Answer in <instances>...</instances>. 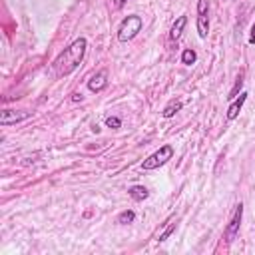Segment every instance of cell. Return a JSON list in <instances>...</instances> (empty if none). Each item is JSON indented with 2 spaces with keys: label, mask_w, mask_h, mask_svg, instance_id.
<instances>
[{
  "label": "cell",
  "mask_w": 255,
  "mask_h": 255,
  "mask_svg": "<svg viewBox=\"0 0 255 255\" xmlns=\"http://www.w3.org/2000/svg\"><path fill=\"white\" fill-rule=\"evenodd\" d=\"M245 100H247V92H239V96H237L235 100H231V104H229V108H227V114H225V118H227L229 122H233V120L239 116V112H241Z\"/></svg>",
  "instance_id": "ba28073f"
},
{
  "label": "cell",
  "mask_w": 255,
  "mask_h": 255,
  "mask_svg": "<svg viewBox=\"0 0 255 255\" xmlns=\"http://www.w3.org/2000/svg\"><path fill=\"white\" fill-rule=\"evenodd\" d=\"M185 24H187V16H179V18L171 24V30H169V40H171V42H177V40L181 38V32H183Z\"/></svg>",
  "instance_id": "9c48e42d"
},
{
  "label": "cell",
  "mask_w": 255,
  "mask_h": 255,
  "mask_svg": "<svg viewBox=\"0 0 255 255\" xmlns=\"http://www.w3.org/2000/svg\"><path fill=\"white\" fill-rule=\"evenodd\" d=\"M126 2H128V0H114V6H116V8H122Z\"/></svg>",
  "instance_id": "ac0fdd59"
},
{
  "label": "cell",
  "mask_w": 255,
  "mask_h": 255,
  "mask_svg": "<svg viewBox=\"0 0 255 255\" xmlns=\"http://www.w3.org/2000/svg\"><path fill=\"white\" fill-rule=\"evenodd\" d=\"M183 108V104H181V100H169L167 102V106L161 110V118H165V120H169V118H173L179 110Z\"/></svg>",
  "instance_id": "30bf717a"
},
{
  "label": "cell",
  "mask_w": 255,
  "mask_h": 255,
  "mask_svg": "<svg viewBox=\"0 0 255 255\" xmlns=\"http://www.w3.org/2000/svg\"><path fill=\"white\" fill-rule=\"evenodd\" d=\"M241 217H243V203H237L231 217H229V223H227V229H225V239L231 243L235 239V235L239 233V227H241Z\"/></svg>",
  "instance_id": "5b68a950"
},
{
  "label": "cell",
  "mask_w": 255,
  "mask_h": 255,
  "mask_svg": "<svg viewBox=\"0 0 255 255\" xmlns=\"http://www.w3.org/2000/svg\"><path fill=\"white\" fill-rule=\"evenodd\" d=\"M173 153H175L173 145L165 143V145H161L157 151H153L151 155H147V157L141 161V169H145V171H149V169H157V167L165 165V163L173 157Z\"/></svg>",
  "instance_id": "3957f363"
},
{
  "label": "cell",
  "mask_w": 255,
  "mask_h": 255,
  "mask_svg": "<svg viewBox=\"0 0 255 255\" xmlns=\"http://www.w3.org/2000/svg\"><path fill=\"white\" fill-rule=\"evenodd\" d=\"M72 100L74 102H82V94H72Z\"/></svg>",
  "instance_id": "d6986e66"
},
{
  "label": "cell",
  "mask_w": 255,
  "mask_h": 255,
  "mask_svg": "<svg viewBox=\"0 0 255 255\" xmlns=\"http://www.w3.org/2000/svg\"><path fill=\"white\" fill-rule=\"evenodd\" d=\"M249 42H251V44H255V22H253V26H251V34H249Z\"/></svg>",
  "instance_id": "e0dca14e"
},
{
  "label": "cell",
  "mask_w": 255,
  "mask_h": 255,
  "mask_svg": "<svg viewBox=\"0 0 255 255\" xmlns=\"http://www.w3.org/2000/svg\"><path fill=\"white\" fill-rule=\"evenodd\" d=\"M30 118V112H12V110H4L0 114V124L2 126H10V124H18Z\"/></svg>",
  "instance_id": "8992f818"
},
{
  "label": "cell",
  "mask_w": 255,
  "mask_h": 255,
  "mask_svg": "<svg viewBox=\"0 0 255 255\" xmlns=\"http://www.w3.org/2000/svg\"><path fill=\"white\" fill-rule=\"evenodd\" d=\"M241 86H243V74H239V76H237V80H235V86H233V90L229 92L227 100H235V98H237V92H241Z\"/></svg>",
  "instance_id": "9a60e30c"
},
{
  "label": "cell",
  "mask_w": 255,
  "mask_h": 255,
  "mask_svg": "<svg viewBox=\"0 0 255 255\" xmlns=\"http://www.w3.org/2000/svg\"><path fill=\"white\" fill-rule=\"evenodd\" d=\"M141 28H143L141 16L129 14V16H126V18L120 22V26H118V40H120V42H129V40H133V38L141 32Z\"/></svg>",
  "instance_id": "7a4b0ae2"
},
{
  "label": "cell",
  "mask_w": 255,
  "mask_h": 255,
  "mask_svg": "<svg viewBox=\"0 0 255 255\" xmlns=\"http://www.w3.org/2000/svg\"><path fill=\"white\" fill-rule=\"evenodd\" d=\"M106 126L112 129H118V128H122V120L116 116H110V118H106Z\"/></svg>",
  "instance_id": "2e32d148"
},
{
  "label": "cell",
  "mask_w": 255,
  "mask_h": 255,
  "mask_svg": "<svg viewBox=\"0 0 255 255\" xmlns=\"http://www.w3.org/2000/svg\"><path fill=\"white\" fill-rule=\"evenodd\" d=\"M106 86H108V72H106V70L96 72V74L88 80V90H90V92H102Z\"/></svg>",
  "instance_id": "52a82bcc"
},
{
  "label": "cell",
  "mask_w": 255,
  "mask_h": 255,
  "mask_svg": "<svg viewBox=\"0 0 255 255\" xmlns=\"http://www.w3.org/2000/svg\"><path fill=\"white\" fill-rule=\"evenodd\" d=\"M195 60H197V54H195V50H191V48H185V50L181 52V64H185V66H191V64H195Z\"/></svg>",
  "instance_id": "5bb4252c"
},
{
  "label": "cell",
  "mask_w": 255,
  "mask_h": 255,
  "mask_svg": "<svg viewBox=\"0 0 255 255\" xmlns=\"http://www.w3.org/2000/svg\"><path fill=\"white\" fill-rule=\"evenodd\" d=\"M175 227H177V219H173V217H171V219L167 221V225H165V227L159 231V235H157V241H159V243H161V241H165V239H167V237H169V235L175 231Z\"/></svg>",
  "instance_id": "7c38bea8"
},
{
  "label": "cell",
  "mask_w": 255,
  "mask_h": 255,
  "mask_svg": "<svg viewBox=\"0 0 255 255\" xmlns=\"http://www.w3.org/2000/svg\"><path fill=\"white\" fill-rule=\"evenodd\" d=\"M128 195H129L133 201H143V199L149 197V191H147V187H143V185H131V187L128 189Z\"/></svg>",
  "instance_id": "8fae6325"
},
{
  "label": "cell",
  "mask_w": 255,
  "mask_h": 255,
  "mask_svg": "<svg viewBox=\"0 0 255 255\" xmlns=\"http://www.w3.org/2000/svg\"><path fill=\"white\" fill-rule=\"evenodd\" d=\"M86 48H88V40L84 36L74 40L68 48H64V52H60L58 58L54 60L56 76H70L72 72H76L86 56Z\"/></svg>",
  "instance_id": "6da1fadb"
},
{
  "label": "cell",
  "mask_w": 255,
  "mask_h": 255,
  "mask_svg": "<svg viewBox=\"0 0 255 255\" xmlns=\"http://www.w3.org/2000/svg\"><path fill=\"white\" fill-rule=\"evenodd\" d=\"M197 34L199 38L209 34V0H197Z\"/></svg>",
  "instance_id": "277c9868"
},
{
  "label": "cell",
  "mask_w": 255,
  "mask_h": 255,
  "mask_svg": "<svg viewBox=\"0 0 255 255\" xmlns=\"http://www.w3.org/2000/svg\"><path fill=\"white\" fill-rule=\"evenodd\" d=\"M133 219H135V211H131V209H126V211H122L120 215H118V223L120 225H129V223H133Z\"/></svg>",
  "instance_id": "4fadbf2b"
}]
</instances>
